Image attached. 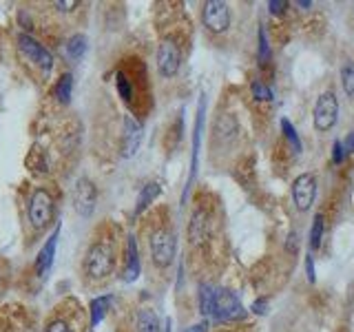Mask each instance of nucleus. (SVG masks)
Segmentation results:
<instances>
[{"label": "nucleus", "mask_w": 354, "mask_h": 332, "mask_svg": "<svg viewBox=\"0 0 354 332\" xmlns=\"http://www.w3.org/2000/svg\"><path fill=\"white\" fill-rule=\"evenodd\" d=\"M140 277V250L136 235L127 237V252H124V282H136Z\"/></svg>", "instance_id": "14"}, {"label": "nucleus", "mask_w": 354, "mask_h": 332, "mask_svg": "<svg viewBox=\"0 0 354 332\" xmlns=\"http://www.w3.org/2000/svg\"><path fill=\"white\" fill-rule=\"evenodd\" d=\"M321 237H324V217L317 215L313 219V228H310V250L321 246Z\"/></svg>", "instance_id": "26"}, {"label": "nucleus", "mask_w": 354, "mask_h": 332, "mask_svg": "<svg viewBox=\"0 0 354 332\" xmlns=\"http://www.w3.org/2000/svg\"><path fill=\"white\" fill-rule=\"evenodd\" d=\"M18 49L33 66H38L44 75H49V71L53 69V55L47 47H44V44H40L36 38L29 36V33H20Z\"/></svg>", "instance_id": "2"}, {"label": "nucleus", "mask_w": 354, "mask_h": 332, "mask_svg": "<svg viewBox=\"0 0 354 332\" xmlns=\"http://www.w3.org/2000/svg\"><path fill=\"white\" fill-rule=\"evenodd\" d=\"M27 166H29V169L36 171V173H47V166H49V162H47V153H44L40 147H33V149L29 151V155H27Z\"/></svg>", "instance_id": "23"}, {"label": "nucleus", "mask_w": 354, "mask_h": 332, "mask_svg": "<svg viewBox=\"0 0 354 332\" xmlns=\"http://www.w3.org/2000/svg\"><path fill=\"white\" fill-rule=\"evenodd\" d=\"M47 332H75V330L66 319H53L47 328Z\"/></svg>", "instance_id": "28"}, {"label": "nucleus", "mask_w": 354, "mask_h": 332, "mask_svg": "<svg viewBox=\"0 0 354 332\" xmlns=\"http://www.w3.org/2000/svg\"><path fill=\"white\" fill-rule=\"evenodd\" d=\"M315 195H317V177L313 173H304L299 175L295 184H292V199L297 208L306 213V210L313 208L315 204Z\"/></svg>", "instance_id": "11"}, {"label": "nucleus", "mask_w": 354, "mask_h": 332, "mask_svg": "<svg viewBox=\"0 0 354 332\" xmlns=\"http://www.w3.org/2000/svg\"><path fill=\"white\" fill-rule=\"evenodd\" d=\"M213 317L219 321H237L246 317L239 297L228 290V288H217L215 290V306H213Z\"/></svg>", "instance_id": "3"}, {"label": "nucleus", "mask_w": 354, "mask_h": 332, "mask_svg": "<svg viewBox=\"0 0 354 332\" xmlns=\"http://www.w3.org/2000/svg\"><path fill=\"white\" fill-rule=\"evenodd\" d=\"M341 144H343V149H346V153H354V131L346 138V142H341Z\"/></svg>", "instance_id": "35"}, {"label": "nucleus", "mask_w": 354, "mask_h": 332, "mask_svg": "<svg viewBox=\"0 0 354 332\" xmlns=\"http://www.w3.org/2000/svg\"><path fill=\"white\" fill-rule=\"evenodd\" d=\"M138 332H160V319L153 310L144 308L138 313Z\"/></svg>", "instance_id": "18"}, {"label": "nucleus", "mask_w": 354, "mask_h": 332, "mask_svg": "<svg viewBox=\"0 0 354 332\" xmlns=\"http://www.w3.org/2000/svg\"><path fill=\"white\" fill-rule=\"evenodd\" d=\"M144 138V129H142V122L136 120L133 116L124 118V136H122V158H131L136 155L140 144Z\"/></svg>", "instance_id": "12"}, {"label": "nucleus", "mask_w": 354, "mask_h": 332, "mask_svg": "<svg viewBox=\"0 0 354 332\" xmlns=\"http://www.w3.org/2000/svg\"><path fill=\"white\" fill-rule=\"evenodd\" d=\"M215 290L210 284H202L199 286V310L204 315H213V306H215Z\"/></svg>", "instance_id": "20"}, {"label": "nucleus", "mask_w": 354, "mask_h": 332, "mask_svg": "<svg viewBox=\"0 0 354 332\" xmlns=\"http://www.w3.org/2000/svg\"><path fill=\"white\" fill-rule=\"evenodd\" d=\"M64 49H66V55H69V58H73V60L82 58V55L86 53V38L82 36V33H75V36H71L69 40H66Z\"/></svg>", "instance_id": "22"}, {"label": "nucleus", "mask_w": 354, "mask_h": 332, "mask_svg": "<svg viewBox=\"0 0 354 332\" xmlns=\"http://www.w3.org/2000/svg\"><path fill=\"white\" fill-rule=\"evenodd\" d=\"M208 213L204 208H197L193 217H191V224H188V237H191V241L195 243V246H199V243H204L206 237H208Z\"/></svg>", "instance_id": "15"}, {"label": "nucleus", "mask_w": 354, "mask_h": 332, "mask_svg": "<svg viewBox=\"0 0 354 332\" xmlns=\"http://www.w3.org/2000/svg\"><path fill=\"white\" fill-rule=\"evenodd\" d=\"M202 22L208 31L224 33L230 27V9L221 0H208L202 9Z\"/></svg>", "instance_id": "9"}, {"label": "nucleus", "mask_w": 354, "mask_h": 332, "mask_svg": "<svg viewBox=\"0 0 354 332\" xmlns=\"http://www.w3.org/2000/svg\"><path fill=\"white\" fill-rule=\"evenodd\" d=\"M250 91H252V98L254 100H259V102H268V100H272V89L270 86H266L263 82L259 80H254L250 84Z\"/></svg>", "instance_id": "27"}, {"label": "nucleus", "mask_w": 354, "mask_h": 332, "mask_svg": "<svg viewBox=\"0 0 354 332\" xmlns=\"http://www.w3.org/2000/svg\"><path fill=\"white\" fill-rule=\"evenodd\" d=\"M53 219V199L44 188H36L29 197V221L33 228L49 226Z\"/></svg>", "instance_id": "5"}, {"label": "nucleus", "mask_w": 354, "mask_h": 332, "mask_svg": "<svg viewBox=\"0 0 354 332\" xmlns=\"http://www.w3.org/2000/svg\"><path fill=\"white\" fill-rule=\"evenodd\" d=\"M204 120H206V95H199V104H197V120H195V131H193V151H191V175H188L186 182V191H184V199L188 188H191L195 175H197V162H199V149H202V136H204Z\"/></svg>", "instance_id": "10"}, {"label": "nucleus", "mask_w": 354, "mask_h": 332, "mask_svg": "<svg viewBox=\"0 0 354 332\" xmlns=\"http://www.w3.org/2000/svg\"><path fill=\"white\" fill-rule=\"evenodd\" d=\"M297 5H299V7H306V9H308V7H313V3H310V0H299Z\"/></svg>", "instance_id": "37"}, {"label": "nucleus", "mask_w": 354, "mask_h": 332, "mask_svg": "<svg viewBox=\"0 0 354 332\" xmlns=\"http://www.w3.org/2000/svg\"><path fill=\"white\" fill-rule=\"evenodd\" d=\"M343 160H346V149H343L341 142H335V144H332V162L341 164Z\"/></svg>", "instance_id": "31"}, {"label": "nucleus", "mask_w": 354, "mask_h": 332, "mask_svg": "<svg viewBox=\"0 0 354 332\" xmlns=\"http://www.w3.org/2000/svg\"><path fill=\"white\" fill-rule=\"evenodd\" d=\"M58 235H60V226L51 232L47 243H44L42 250L38 252V259H36V275L38 277H44L51 270L53 259H55V248H58Z\"/></svg>", "instance_id": "13"}, {"label": "nucleus", "mask_w": 354, "mask_h": 332, "mask_svg": "<svg viewBox=\"0 0 354 332\" xmlns=\"http://www.w3.org/2000/svg\"><path fill=\"white\" fill-rule=\"evenodd\" d=\"M111 306V297L109 295H102V297H95L91 306H88V313H91V326H97L100 321L104 319L106 310Z\"/></svg>", "instance_id": "19"}, {"label": "nucleus", "mask_w": 354, "mask_h": 332, "mask_svg": "<svg viewBox=\"0 0 354 332\" xmlns=\"http://www.w3.org/2000/svg\"><path fill=\"white\" fill-rule=\"evenodd\" d=\"M182 64V49L177 44L175 38H164L160 42L158 49V71L162 77H173L177 71H180Z\"/></svg>", "instance_id": "7"}, {"label": "nucleus", "mask_w": 354, "mask_h": 332, "mask_svg": "<svg viewBox=\"0 0 354 332\" xmlns=\"http://www.w3.org/2000/svg\"><path fill=\"white\" fill-rule=\"evenodd\" d=\"M71 93H73V75L71 73H62L58 77V82H55V86H53V95H55V100H58L60 104H69Z\"/></svg>", "instance_id": "16"}, {"label": "nucleus", "mask_w": 354, "mask_h": 332, "mask_svg": "<svg viewBox=\"0 0 354 332\" xmlns=\"http://www.w3.org/2000/svg\"><path fill=\"white\" fill-rule=\"evenodd\" d=\"M352 9H354V7H352Z\"/></svg>", "instance_id": "39"}, {"label": "nucleus", "mask_w": 354, "mask_h": 332, "mask_svg": "<svg viewBox=\"0 0 354 332\" xmlns=\"http://www.w3.org/2000/svg\"><path fill=\"white\" fill-rule=\"evenodd\" d=\"M3 282H5V275H3V268H0V290H3Z\"/></svg>", "instance_id": "38"}, {"label": "nucleus", "mask_w": 354, "mask_h": 332, "mask_svg": "<svg viewBox=\"0 0 354 332\" xmlns=\"http://www.w3.org/2000/svg\"><path fill=\"white\" fill-rule=\"evenodd\" d=\"M206 330H208V321H199V324L186 328L184 332H206Z\"/></svg>", "instance_id": "34"}, {"label": "nucleus", "mask_w": 354, "mask_h": 332, "mask_svg": "<svg viewBox=\"0 0 354 332\" xmlns=\"http://www.w3.org/2000/svg\"><path fill=\"white\" fill-rule=\"evenodd\" d=\"M252 313H254V315H266V313H268V302H266L263 297L257 299V302L252 304Z\"/></svg>", "instance_id": "33"}, {"label": "nucleus", "mask_w": 354, "mask_h": 332, "mask_svg": "<svg viewBox=\"0 0 354 332\" xmlns=\"http://www.w3.org/2000/svg\"><path fill=\"white\" fill-rule=\"evenodd\" d=\"M286 7H288V3H286V0H270V3H268V9H270V14H274V16L283 14V11H286Z\"/></svg>", "instance_id": "32"}, {"label": "nucleus", "mask_w": 354, "mask_h": 332, "mask_svg": "<svg viewBox=\"0 0 354 332\" xmlns=\"http://www.w3.org/2000/svg\"><path fill=\"white\" fill-rule=\"evenodd\" d=\"M339 120V102L335 93H321L315 104V127L319 133H328Z\"/></svg>", "instance_id": "6"}, {"label": "nucleus", "mask_w": 354, "mask_h": 332, "mask_svg": "<svg viewBox=\"0 0 354 332\" xmlns=\"http://www.w3.org/2000/svg\"><path fill=\"white\" fill-rule=\"evenodd\" d=\"M160 195V184L158 182H149L147 186L142 188L140 195H138V206H136V215H140L142 210H147L155 199Z\"/></svg>", "instance_id": "17"}, {"label": "nucleus", "mask_w": 354, "mask_h": 332, "mask_svg": "<svg viewBox=\"0 0 354 332\" xmlns=\"http://www.w3.org/2000/svg\"><path fill=\"white\" fill-rule=\"evenodd\" d=\"M270 58V47H268V40H266V31L263 27L259 29V60L266 62Z\"/></svg>", "instance_id": "29"}, {"label": "nucleus", "mask_w": 354, "mask_h": 332, "mask_svg": "<svg viewBox=\"0 0 354 332\" xmlns=\"http://www.w3.org/2000/svg\"><path fill=\"white\" fill-rule=\"evenodd\" d=\"M306 275H308V282H310V284H315V282H317V273H315V257H313V252H308V255H306Z\"/></svg>", "instance_id": "30"}, {"label": "nucleus", "mask_w": 354, "mask_h": 332, "mask_svg": "<svg viewBox=\"0 0 354 332\" xmlns=\"http://www.w3.org/2000/svg\"><path fill=\"white\" fill-rule=\"evenodd\" d=\"M71 199H73V206L77 210V215L91 217L93 210H95V202H97V188H95V184L88 180V177H80V180H77L75 186H73Z\"/></svg>", "instance_id": "8"}, {"label": "nucleus", "mask_w": 354, "mask_h": 332, "mask_svg": "<svg viewBox=\"0 0 354 332\" xmlns=\"http://www.w3.org/2000/svg\"><path fill=\"white\" fill-rule=\"evenodd\" d=\"M281 131H283V136H286V140L290 142V147L295 149V153H299L304 147H301V140H299V136H297V129L292 127V122L290 120H281Z\"/></svg>", "instance_id": "25"}, {"label": "nucleus", "mask_w": 354, "mask_h": 332, "mask_svg": "<svg viewBox=\"0 0 354 332\" xmlns=\"http://www.w3.org/2000/svg\"><path fill=\"white\" fill-rule=\"evenodd\" d=\"M115 268V252L111 241L97 239L91 243L84 257V273L88 279H106Z\"/></svg>", "instance_id": "1"}, {"label": "nucleus", "mask_w": 354, "mask_h": 332, "mask_svg": "<svg viewBox=\"0 0 354 332\" xmlns=\"http://www.w3.org/2000/svg\"><path fill=\"white\" fill-rule=\"evenodd\" d=\"M341 84L343 91L350 98H354V62H346L341 66Z\"/></svg>", "instance_id": "24"}, {"label": "nucleus", "mask_w": 354, "mask_h": 332, "mask_svg": "<svg viewBox=\"0 0 354 332\" xmlns=\"http://www.w3.org/2000/svg\"><path fill=\"white\" fill-rule=\"evenodd\" d=\"M288 250L290 252L297 250V232H290V237H288Z\"/></svg>", "instance_id": "36"}, {"label": "nucleus", "mask_w": 354, "mask_h": 332, "mask_svg": "<svg viewBox=\"0 0 354 332\" xmlns=\"http://www.w3.org/2000/svg\"><path fill=\"white\" fill-rule=\"evenodd\" d=\"M115 89H118V95L122 98V102H127V104L133 102V84H131V77L127 75V71L115 73Z\"/></svg>", "instance_id": "21"}, {"label": "nucleus", "mask_w": 354, "mask_h": 332, "mask_svg": "<svg viewBox=\"0 0 354 332\" xmlns=\"http://www.w3.org/2000/svg\"><path fill=\"white\" fill-rule=\"evenodd\" d=\"M149 248H151V259L160 268H166V266H171L175 257V235L166 228L153 230V235L149 239Z\"/></svg>", "instance_id": "4"}]
</instances>
